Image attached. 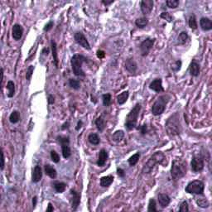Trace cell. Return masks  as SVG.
<instances>
[{
  "label": "cell",
  "mask_w": 212,
  "mask_h": 212,
  "mask_svg": "<svg viewBox=\"0 0 212 212\" xmlns=\"http://www.w3.org/2000/svg\"><path fill=\"white\" fill-rule=\"evenodd\" d=\"M165 128L170 136H176L180 134L181 131V125L178 113H175L168 118L165 124Z\"/></svg>",
  "instance_id": "2"
},
{
  "label": "cell",
  "mask_w": 212,
  "mask_h": 212,
  "mask_svg": "<svg viewBox=\"0 0 212 212\" xmlns=\"http://www.w3.org/2000/svg\"><path fill=\"white\" fill-rule=\"evenodd\" d=\"M124 135L125 134H124V132L123 130H117V131L114 133V134H113L112 139H113V141H115V142H120L124 138Z\"/></svg>",
  "instance_id": "30"
},
{
  "label": "cell",
  "mask_w": 212,
  "mask_h": 212,
  "mask_svg": "<svg viewBox=\"0 0 212 212\" xmlns=\"http://www.w3.org/2000/svg\"><path fill=\"white\" fill-rule=\"evenodd\" d=\"M115 2L114 0H110V1H107V0H103L102 1V3L104 4V5H109V4H111V3H113Z\"/></svg>",
  "instance_id": "54"
},
{
  "label": "cell",
  "mask_w": 212,
  "mask_h": 212,
  "mask_svg": "<svg viewBox=\"0 0 212 212\" xmlns=\"http://www.w3.org/2000/svg\"><path fill=\"white\" fill-rule=\"evenodd\" d=\"M187 164L184 159L176 158L172 161L171 168V175L174 180L182 178L187 174Z\"/></svg>",
  "instance_id": "1"
},
{
  "label": "cell",
  "mask_w": 212,
  "mask_h": 212,
  "mask_svg": "<svg viewBox=\"0 0 212 212\" xmlns=\"http://www.w3.org/2000/svg\"><path fill=\"white\" fill-rule=\"evenodd\" d=\"M53 187L57 193H63L66 191V184L64 182H61V181H56L53 184Z\"/></svg>",
  "instance_id": "25"
},
{
  "label": "cell",
  "mask_w": 212,
  "mask_h": 212,
  "mask_svg": "<svg viewBox=\"0 0 212 212\" xmlns=\"http://www.w3.org/2000/svg\"><path fill=\"white\" fill-rule=\"evenodd\" d=\"M81 126H82V121H79L78 123H77V126H76V130H79L80 128H81Z\"/></svg>",
  "instance_id": "56"
},
{
  "label": "cell",
  "mask_w": 212,
  "mask_h": 212,
  "mask_svg": "<svg viewBox=\"0 0 212 212\" xmlns=\"http://www.w3.org/2000/svg\"><path fill=\"white\" fill-rule=\"evenodd\" d=\"M7 89H8V97L13 98L15 95V84L13 81H9L7 83V86H6Z\"/></svg>",
  "instance_id": "28"
},
{
  "label": "cell",
  "mask_w": 212,
  "mask_h": 212,
  "mask_svg": "<svg viewBox=\"0 0 212 212\" xmlns=\"http://www.w3.org/2000/svg\"><path fill=\"white\" fill-rule=\"evenodd\" d=\"M128 96H129V92L128 90H126V91H123L121 94L117 96V102L119 105H122L124 103L127 102L128 99Z\"/></svg>",
  "instance_id": "24"
},
{
  "label": "cell",
  "mask_w": 212,
  "mask_h": 212,
  "mask_svg": "<svg viewBox=\"0 0 212 212\" xmlns=\"http://www.w3.org/2000/svg\"><path fill=\"white\" fill-rule=\"evenodd\" d=\"M42 177V168H41L40 166L36 165V167L34 168L33 172H32V180L33 182L36 183V182H38V181H41Z\"/></svg>",
  "instance_id": "18"
},
{
  "label": "cell",
  "mask_w": 212,
  "mask_h": 212,
  "mask_svg": "<svg viewBox=\"0 0 212 212\" xmlns=\"http://www.w3.org/2000/svg\"><path fill=\"white\" fill-rule=\"evenodd\" d=\"M188 24H189V27H190L191 29H196L197 28V22H196V19H195V15H191L189 18V21H188Z\"/></svg>",
  "instance_id": "39"
},
{
  "label": "cell",
  "mask_w": 212,
  "mask_h": 212,
  "mask_svg": "<svg viewBox=\"0 0 212 212\" xmlns=\"http://www.w3.org/2000/svg\"><path fill=\"white\" fill-rule=\"evenodd\" d=\"M51 53H52L54 64L56 67H58V53H57V46L55 41H51Z\"/></svg>",
  "instance_id": "22"
},
{
  "label": "cell",
  "mask_w": 212,
  "mask_h": 212,
  "mask_svg": "<svg viewBox=\"0 0 212 212\" xmlns=\"http://www.w3.org/2000/svg\"><path fill=\"white\" fill-rule=\"evenodd\" d=\"M57 140L61 144H64V143H69L70 144V139L68 137H64V136H58Z\"/></svg>",
  "instance_id": "45"
},
{
  "label": "cell",
  "mask_w": 212,
  "mask_h": 212,
  "mask_svg": "<svg viewBox=\"0 0 212 212\" xmlns=\"http://www.w3.org/2000/svg\"><path fill=\"white\" fill-rule=\"evenodd\" d=\"M62 145V156L66 159L69 158L71 155V151L69 146V143H64V144H61Z\"/></svg>",
  "instance_id": "26"
},
{
  "label": "cell",
  "mask_w": 212,
  "mask_h": 212,
  "mask_svg": "<svg viewBox=\"0 0 212 212\" xmlns=\"http://www.w3.org/2000/svg\"><path fill=\"white\" fill-rule=\"evenodd\" d=\"M81 202V195L75 190H70V203L74 210H76Z\"/></svg>",
  "instance_id": "11"
},
{
  "label": "cell",
  "mask_w": 212,
  "mask_h": 212,
  "mask_svg": "<svg viewBox=\"0 0 212 212\" xmlns=\"http://www.w3.org/2000/svg\"><path fill=\"white\" fill-rule=\"evenodd\" d=\"M113 181H114V176L111 175L103 176L100 178V186L102 187H108L113 183Z\"/></svg>",
  "instance_id": "23"
},
{
  "label": "cell",
  "mask_w": 212,
  "mask_h": 212,
  "mask_svg": "<svg viewBox=\"0 0 212 212\" xmlns=\"http://www.w3.org/2000/svg\"><path fill=\"white\" fill-rule=\"evenodd\" d=\"M4 168V155H3V152L2 151L1 153V170H3Z\"/></svg>",
  "instance_id": "50"
},
{
  "label": "cell",
  "mask_w": 212,
  "mask_h": 212,
  "mask_svg": "<svg viewBox=\"0 0 212 212\" xmlns=\"http://www.w3.org/2000/svg\"><path fill=\"white\" fill-rule=\"evenodd\" d=\"M156 207V201L154 200L153 198H151L149 200V203H148V212H153V211H157Z\"/></svg>",
  "instance_id": "37"
},
{
  "label": "cell",
  "mask_w": 212,
  "mask_h": 212,
  "mask_svg": "<svg viewBox=\"0 0 212 212\" xmlns=\"http://www.w3.org/2000/svg\"><path fill=\"white\" fill-rule=\"evenodd\" d=\"M34 66H29L27 70V73H26V78L28 80V81H31L32 76V73L34 71Z\"/></svg>",
  "instance_id": "42"
},
{
  "label": "cell",
  "mask_w": 212,
  "mask_h": 212,
  "mask_svg": "<svg viewBox=\"0 0 212 212\" xmlns=\"http://www.w3.org/2000/svg\"><path fill=\"white\" fill-rule=\"evenodd\" d=\"M45 169V173L49 177H51V179H55L57 176V172L55 168H53L52 166H51L50 164H46L44 167Z\"/></svg>",
  "instance_id": "21"
},
{
  "label": "cell",
  "mask_w": 212,
  "mask_h": 212,
  "mask_svg": "<svg viewBox=\"0 0 212 212\" xmlns=\"http://www.w3.org/2000/svg\"><path fill=\"white\" fill-rule=\"evenodd\" d=\"M20 120V114L19 112L17 110H14L11 113V115L9 116V121L12 123H17Z\"/></svg>",
  "instance_id": "32"
},
{
  "label": "cell",
  "mask_w": 212,
  "mask_h": 212,
  "mask_svg": "<svg viewBox=\"0 0 212 212\" xmlns=\"http://www.w3.org/2000/svg\"><path fill=\"white\" fill-rule=\"evenodd\" d=\"M105 56V52L104 51H97V57L100 59L104 58Z\"/></svg>",
  "instance_id": "49"
},
{
  "label": "cell",
  "mask_w": 212,
  "mask_h": 212,
  "mask_svg": "<svg viewBox=\"0 0 212 212\" xmlns=\"http://www.w3.org/2000/svg\"><path fill=\"white\" fill-rule=\"evenodd\" d=\"M200 25L204 31H210L212 29L211 20L208 17H201V20H200Z\"/></svg>",
  "instance_id": "16"
},
{
  "label": "cell",
  "mask_w": 212,
  "mask_h": 212,
  "mask_svg": "<svg viewBox=\"0 0 212 212\" xmlns=\"http://www.w3.org/2000/svg\"><path fill=\"white\" fill-rule=\"evenodd\" d=\"M166 157L162 152H156L155 153L148 159V161L145 163V165L142 168V172L143 173H149L152 172L154 167L157 164H162L164 162Z\"/></svg>",
  "instance_id": "3"
},
{
  "label": "cell",
  "mask_w": 212,
  "mask_h": 212,
  "mask_svg": "<svg viewBox=\"0 0 212 212\" xmlns=\"http://www.w3.org/2000/svg\"><path fill=\"white\" fill-rule=\"evenodd\" d=\"M168 100H169L168 95H164L159 96L152 106V114L154 116H158V115H162L166 109V105L168 103Z\"/></svg>",
  "instance_id": "6"
},
{
  "label": "cell",
  "mask_w": 212,
  "mask_h": 212,
  "mask_svg": "<svg viewBox=\"0 0 212 212\" xmlns=\"http://www.w3.org/2000/svg\"><path fill=\"white\" fill-rule=\"evenodd\" d=\"M171 198L169 197V195L164 193H161L158 195V203L161 206V207L165 208L167 207L170 204Z\"/></svg>",
  "instance_id": "17"
},
{
  "label": "cell",
  "mask_w": 212,
  "mask_h": 212,
  "mask_svg": "<svg viewBox=\"0 0 212 212\" xmlns=\"http://www.w3.org/2000/svg\"><path fill=\"white\" fill-rule=\"evenodd\" d=\"M69 85L71 88H73L74 89H79L80 87H81V83L80 81H77V80H75V79H70L69 80Z\"/></svg>",
  "instance_id": "40"
},
{
  "label": "cell",
  "mask_w": 212,
  "mask_h": 212,
  "mask_svg": "<svg viewBox=\"0 0 212 212\" xmlns=\"http://www.w3.org/2000/svg\"><path fill=\"white\" fill-rule=\"evenodd\" d=\"M188 39V34L187 32H181L178 36V43L181 45H184Z\"/></svg>",
  "instance_id": "35"
},
{
  "label": "cell",
  "mask_w": 212,
  "mask_h": 212,
  "mask_svg": "<svg viewBox=\"0 0 212 212\" xmlns=\"http://www.w3.org/2000/svg\"><path fill=\"white\" fill-rule=\"evenodd\" d=\"M205 185L203 181L200 180H195L189 182L185 188L186 192L189 194H195V195H203Z\"/></svg>",
  "instance_id": "7"
},
{
  "label": "cell",
  "mask_w": 212,
  "mask_h": 212,
  "mask_svg": "<svg viewBox=\"0 0 212 212\" xmlns=\"http://www.w3.org/2000/svg\"><path fill=\"white\" fill-rule=\"evenodd\" d=\"M149 88L152 90H153V91H155L157 93L163 92L164 89H163V86H162V79L157 78L153 80V81L151 82L150 85H149Z\"/></svg>",
  "instance_id": "13"
},
{
  "label": "cell",
  "mask_w": 212,
  "mask_h": 212,
  "mask_svg": "<svg viewBox=\"0 0 212 212\" xmlns=\"http://www.w3.org/2000/svg\"><path fill=\"white\" fill-rule=\"evenodd\" d=\"M87 61V59L82 55L80 54H75L74 56L71 57V67H72L73 73L75 74L76 76H85L84 70L82 69V64Z\"/></svg>",
  "instance_id": "4"
},
{
  "label": "cell",
  "mask_w": 212,
  "mask_h": 212,
  "mask_svg": "<svg viewBox=\"0 0 212 212\" xmlns=\"http://www.w3.org/2000/svg\"><path fill=\"white\" fill-rule=\"evenodd\" d=\"M108 159V153L105 149H101L99 153V158L97 161V165L99 167H103L105 164Z\"/></svg>",
  "instance_id": "19"
},
{
  "label": "cell",
  "mask_w": 212,
  "mask_h": 212,
  "mask_svg": "<svg viewBox=\"0 0 212 212\" xmlns=\"http://www.w3.org/2000/svg\"><path fill=\"white\" fill-rule=\"evenodd\" d=\"M54 210V208H53V206L51 205V203H48L47 209V212H52Z\"/></svg>",
  "instance_id": "53"
},
{
  "label": "cell",
  "mask_w": 212,
  "mask_h": 212,
  "mask_svg": "<svg viewBox=\"0 0 212 212\" xmlns=\"http://www.w3.org/2000/svg\"><path fill=\"white\" fill-rule=\"evenodd\" d=\"M179 210H180L181 212H186L189 210V206H188V203H187V201H184L181 204Z\"/></svg>",
  "instance_id": "44"
},
{
  "label": "cell",
  "mask_w": 212,
  "mask_h": 212,
  "mask_svg": "<svg viewBox=\"0 0 212 212\" xmlns=\"http://www.w3.org/2000/svg\"><path fill=\"white\" fill-rule=\"evenodd\" d=\"M154 42H155V39H153V38H147L143 42H142L140 45V51L142 56H148V53L150 52L151 49L153 47Z\"/></svg>",
  "instance_id": "8"
},
{
  "label": "cell",
  "mask_w": 212,
  "mask_h": 212,
  "mask_svg": "<svg viewBox=\"0 0 212 212\" xmlns=\"http://www.w3.org/2000/svg\"><path fill=\"white\" fill-rule=\"evenodd\" d=\"M196 204H197V206H198L199 207L203 208V209L209 207L210 206V203L209 201H208V200H207L206 197H203V196L196 199Z\"/></svg>",
  "instance_id": "29"
},
{
  "label": "cell",
  "mask_w": 212,
  "mask_h": 212,
  "mask_svg": "<svg viewBox=\"0 0 212 212\" xmlns=\"http://www.w3.org/2000/svg\"><path fill=\"white\" fill-rule=\"evenodd\" d=\"M51 158L52 160V162L55 163H58L60 162V156L56 151H51Z\"/></svg>",
  "instance_id": "41"
},
{
  "label": "cell",
  "mask_w": 212,
  "mask_h": 212,
  "mask_svg": "<svg viewBox=\"0 0 212 212\" xmlns=\"http://www.w3.org/2000/svg\"><path fill=\"white\" fill-rule=\"evenodd\" d=\"M36 202H37V197H36V196H34L33 198H32V207H33V209L36 206Z\"/></svg>",
  "instance_id": "55"
},
{
  "label": "cell",
  "mask_w": 212,
  "mask_h": 212,
  "mask_svg": "<svg viewBox=\"0 0 212 212\" xmlns=\"http://www.w3.org/2000/svg\"><path fill=\"white\" fill-rule=\"evenodd\" d=\"M88 140L89 142L93 144V145H98L100 142V138H99L98 134H90L88 136Z\"/></svg>",
  "instance_id": "31"
},
{
  "label": "cell",
  "mask_w": 212,
  "mask_h": 212,
  "mask_svg": "<svg viewBox=\"0 0 212 212\" xmlns=\"http://www.w3.org/2000/svg\"><path fill=\"white\" fill-rule=\"evenodd\" d=\"M181 62L179 60V61H176L175 63H174V65H172V70H174V71H178V70H180V69H181Z\"/></svg>",
  "instance_id": "46"
},
{
  "label": "cell",
  "mask_w": 212,
  "mask_h": 212,
  "mask_svg": "<svg viewBox=\"0 0 212 212\" xmlns=\"http://www.w3.org/2000/svg\"><path fill=\"white\" fill-rule=\"evenodd\" d=\"M23 35V28L20 24H14L12 29V36L14 40L18 41Z\"/></svg>",
  "instance_id": "14"
},
{
  "label": "cell",
  "mask_w": 212,
  "mask_h": 212,
  "mask_svg": "<svg viewBox=\"0 0 212 212\" xmlns=\"http://www.w3.org/2000/svg\"><path fill=\"white\" fill-rule=\"evenodd\" d=\"M74 38H75V42L83 48L86 49V50H90L91 49L88 40L86 39V37L85 36V35L82 32H75V35H74Z\"/></svg>",
  "instance_id": "9"
},
{
  "label": "cell",
  "mask_w": 212,
  "mask_h": 212,
  "mask_svg": "<svg viewBox=\"0 0 212 212\" xmlns=\"http://www.w3.org/2000/svg\"><path fill=\"white\" fill-rule=\"evenodd\" d=\"M125 69L130 73H135L138 69L137 62L134 58H128L125 62Z\"/></svg>",
  "instance_id": "15"
},
{
  "label": "cell",
  "mask_w": 212,
  "mask_h": 212,
  "mask_svg": "<svg viewBox=\"0 0 212 212\" xmlns=\"http://www.w3.org/2000/svg\"><path fill=\"white\" fill-rule=\"evenodd\" d=\"M95 125L97 127L98 130H100V132L104 131V129L105 128L106 126V122L103 116H100V117L98 118L97 119L95 120Z\"/></svg>",
  "instance_id": "27"
},
{
  "label": "cell",
  "mask_w": 212,
  "mask_h": 212,
  "mask_svg": "<svg viewBox=\"0 0 212 212\" xmlns=\"http://www.w3.org/2000/svg\"><path fill=\"white\" fill-rule=\"evenodd\" d=\"M140 158V153H137L134 154L133 156H131L129 158H128V164L130 165L131 167H134L135 165L137 164L138 160Z\"/></svg>",
  "instance_id": "33"
},
{
  "label": "cell",
  "mask_w": 212,
  "mask_h": 212,
  "mask_svg": "<svg viewBox=\"0 0 212 212\" xmlns=\"http://www.w3.org/2000/svg\"><path fill=\"white\" fill-rule=\"evenodd\" d=\"M179 3H180V2L178 0H168V1H166V4L169 9H176L178 7Z\"/></svg>",
  "instance_id": "38"
},
{
  "label": "cell",
  "mask_w": 212,
  "mask_h": 212,
  "mask_svg": "<svg viewBox=\"0 0 212 212\" xmlns=\"http://www.w3.org/2000/svg\"><path fill=\"white\" fill-rule=\"evenodd\" d=\"M102 100H103V104L106 107H108L111 104L112 97L110 94H104L102 95Z\"/></svg>",
  "instance_id": "36"
},
{
  "label": "cell",
  "mask_w": 212,
  "mask_h": 212,
  "mask_svg": "<svg viewBox=\"0 0 212 212\" xmlns=\"http://www.w3.org/2000/svg\"><path fill=\"white\" fill-rule=\"evenodd\" d=\"M140 132L142 134H145L146 132H147V125L146 124H143L140 127Z\"/></svg>",
  "instance_id": "51"
},
{
  "label": "cell",
  "mask_w": 212,
  "mask_h": 212,
  "mask_svg": "<svg viewBox=\"0 0 212 212\" xmlns=\"http://www.w3.org/2000/svg\"><path fill=\"white\" fill-rule=\"evenodd\" d=\"M148 22V18H146V17H139V18H138V19L135 21V24H136V26H137L138 28H143L147 26Z\"/></svg>",
  "instance_id": "34"
},
{
  "label": "cell",
  "mask_w": 212,
  "mask_h": 212,
  "mask_svg": "<svg viewBox=\"0 0 212 212\" xmlns=\"http://www.w3.org/2000/svg\"><path fill=\"white\" fill-rule=\"evenodd\" d=\"M153 4L154 3L153 0H142L141 2V5H140L142 14L147 15V14L150 13L153 9Z\"/></svg>",
  "instance_id": "12"
},
{
  "label": "cell",
  "mask_w": 212,
  "mask_h": 212,
  "mask_svg": "<svg viewBox=\"0 0 212 212\" xmlns=\"http://www.w3.org/2000/svg\"><path fill=\"white\" fill-rule=\"evenodd\" d=\"M140 110H141V104H136L135 106L133 108V109L129 112L125 122V127L127 128V129L132 130L136 127Z\"/></svg>",
  "instance_id": "5"
},
{
  "label": "cell",
  "mask_w": 212,
  "mask_h": 212,
  "mask_svg": "<svg viewBox=\"0 0 212 212\" xmlns=\"http://www.w3.org/2000/svg\"><path fill=\"white\" fill-rule=\"evenodd\" d=\"M53 24H54V22H52V21H50V22H48L47 24V25L45 26V28H43V30H44L45 32H48V31H50L51 29L52 28V27H53Z\"/></svg>",
  "instance_id": "47"
},
{
  "label": "cell",
  "mask_w": 212,
  "mask_h": 212,
  "mask_svg": "<svg viewBox=\"0 0 212 212\" xmlns=\"http://www.w3.org/2000/svg\"><path fill=\"white\" fill-rule=\"evenodd\" d=\"M191 166L193 172H199L203 170L204 168V160L201 158V157H193L191 162Z\"/></svg>",
  "instance_id": "10"
},
{
  "label": "cell",
  "mask_w": 212,
  "mask_h": 212,
  "mask_svg": "<svg viewBox=\"0 0 212 212\" xmlns=\"http://www.w3.org/2000/svg\"><path fill=\"white\" fill-rule=\"evenodd\" d=\"M42 53H43L44 55H47V56L48 53H49V49H48V48H44V49L42 50Z\"/></svg>",
  "instance_id": "57"
},
{
  "label": "cell",
  "mask_w": 212,
  "mask_h": 212,
  "mask_svg": "<svg viewBox=\"0 0 212 212\" xmlns=\"http://www.w3.org/2000/svg\"><path fill=\"white\" fill-rule=\"evenodd\" d=\"M117 173L120 177H123L125 176V172L122 168H117Z\"/></svg>",
  "instance_id": "48"
},
{
  "label": "cell",
  "mask_w": 212,
  "mask_h": 212,
  "mask_svg": "<svg viewBox=\"0 0 212 212\" xmlns=\"http://www.w3.org/2000/svg\"><path fill=\"white\" fill-rule=\"evenodd\" d=\"M160 17H162V18H163V19L167 20L168 22H172V17L171 16V14L169 13H167V12L162 13L161 15H160Z\"/></svg>",
  "instance_id": "43"
},
{
  "label": "cell",
  "mask_w": 212,
  "mask_h": 212,
  "mask_svg": "<svg viewBox=\"0 0 212 212\" xmlns=\"http://www.w3.org/2000/svg\"><path fill=\"white\" fill-rule=\"evenodd\" d=\"M189 71H190L191 75L192 76H198L200 74V65L195 62V61H192L189 67Z\"/></svg>",
  "instance_id": "20"
},
{
  "label": "cell",
  "mask_w": 212,
  "mask_h": 212,
  "mask_svg": "<svg viewBox=\"0 0 212 212\" xmlns=\"http://www.w3.org/2000/svg\"><path fill=\"white\" fill-rule=\"evenodd\" d=\"M47 101H48V104H54V102H55V100H54V97H53L52 95H50L49 96H48Z\"/></svg>",
  "instance_id": "52"
}]
</instances>
